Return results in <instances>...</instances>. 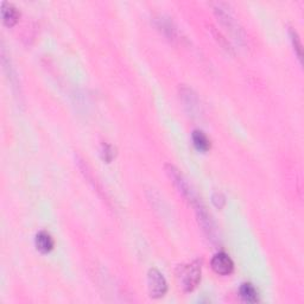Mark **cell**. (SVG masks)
Instances as JSON below:
<instances>
[{"label":"cell","instance_id":"6da1fadb","mask_svg":"<svg viewBox=\"0 0 304 304\" xmlns=\"http://www.w3.org/2000/svg\"><path fill=\"white\" fill-rule=\"evenodd\" d=\"M178 283L184 292H192L201 281V262L194 260L178 268Z\"/></svg>","mask_w":304,"mask_h":304},{"label":"cell","instance_id":"7a4b0ae2","mask_svg":"<svg viewBox=\"0 0 304 304\" xmlns=\"http://www.w3.org/2000/svg\"><path fill=\"white\" fill-rule=\"evenodd\" d=\"M165 170H167V174L169 175V177L172 179L176 188L178 189V192L181 193L185 199H188L189 201H192V203L195 202L196 200L199 199L198 195H196L195 190L193 189L192 184L186 181L185 177L181 174V171H179L178 169H176L174 165L171 164H167Z\"/></svg>","mask_w":304,"mask_h":304},{"label":"cell","instance_id":"3957f363","mask_svg":"<svg viewBox=\"0 0 304 304\" xmlns=\"http://www.w3.org/2000/svg\"><path fill=\"white\" fill-rule=\"evenodd\" d=\"M147 289L152 298H161L167 293V281L156 269H151L147 272Z\"/></svg>","mask_w":304,"mask_h":304},{"label":"cell","instance_id":"277c9868","mask_svg":"<svg viewBox=\"0 0 304 304\" xmlns=\"http://www.w3.org/2000/svg\"><path fill=\"white\" fill-rule=\"evenodd\" d=\"M210 265H212L214 272L221 276L231 275L234 270L233 260L224 252H219V253L214 254L212 261H210Z\"/></svg>","mask_w":304,"mask_h":304},{"label":"cell","instance_id":"5b68a950","mask_svg":"<svg viewBox=\"0 0 304 304\" xmlns=\"http://www.w3.org/2000/svg\"><path fill=\"white\" fill-rule=\"evenodd\" d=\"M34 244H36L37 250L42 252V253H49L50 251H53L55 245L53 237L50 236V233L46 232V231H41L40 233H37Z\"/></svg>","mask_w":304,"mask_h":304},{"label":"cell","instance_id":"8992f818","mask_svg":"<svg viewBox=\"0 0 304 304\" xmlns=\"http://www.w3.org/2000/svg\"><path fill=\"white\" fill-rule=\"evenodd\" d=\"M2 17L6 25L13 26L17 22H18L19 12L18 10H17L12 4H10V3H3Z\"/></svg>","mask_w":304,"mask_h":304},{"label":"cell","instance_id":"52a82bcc","mask_svg":"<svg viewBox=\"0 0 304 304\" xmlns=\"http://www.w3.org/2000/svg\"><path fill=\"white\" fill-rule=\"evenodd\" d=\"M192 139L193 143H194L195 147L198 148L199 151L206 152L210 148V139L206 136V133L201 130H194L192 133Z\"/></svg>","mask_w":304,"mask_h":304},{"label":"cell","instance_id":"ba28073f","mask_svg":"<svg viewBox=\"0 0 304 304\" xmlns=\"http://www.w3.org/2000/svg\"><path fill=\"white\" fill-rule=\"evenodd\" d=\"M239 295L241 299L247 303H255L259 300L258 291L251 283H243L239 289Z\"/></svg>","mask_w":304,"mask_h":304},{"label":"cell","instance_id":"9c48e42d","mask_svg":"<svg viewBox=\"0 0 304 304\" xmlns=\"http://www.w3.org/2000/svg\"><path fill=\"white\" fill-rule=\"evenodd\" d=\"M182 96H184L185 98V103H186L185 106L190 107V110H192V112H194L195 108H199V100L196 98L194 93H193L192 89L189 88L183 89Z\"/></svg>","mask_w":304,"mask_h":304},{"label":"cell","instance_id":"30bf717a","mask_svg":"<svg viewBox=\"0 0 304 304\" xmlns=\"http://www.w3.org/2000/svg\"><path fill=\"white\" fill-rule=\"evenodd\" d=\"M116 156V152H114V148L112 145L103 143L102 147H101V157L102 160L106 162V163H109V162H112V160Z\"/></svg>","mask_w":304,"mask_h":304},{"label":"cell","instance_id":"8fae6325","mask_svg":"<svg viewBox=\"0 0 304 304\" xmlns=\"http://www.w3.org/2000/svg\"><path fill=\"white\" fill-rule=\"evenodd\" d=\"M291 40L293 47H295V49L297 50V55H298V57L300 58V56H302V44H300L298 34L293 30H291Z\"/></svg>","mask_w":304,"mask_h":304},{"label":"cell","instance_id":"7c38bea8","mask_svg":"<svg viewBox=\"0 0 304 304\" xmlns=\"http://www.w3.org/2000/svg\"><path fill=\"white\" fill-rule=\"evenodd\" d=\"M213 203L217 208H222L224 203H226V200H224L223 195L221 194V193H215V194L213 195Z\"/></svg>","mask_w":304,"mask_h":304}]
</instances>
